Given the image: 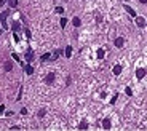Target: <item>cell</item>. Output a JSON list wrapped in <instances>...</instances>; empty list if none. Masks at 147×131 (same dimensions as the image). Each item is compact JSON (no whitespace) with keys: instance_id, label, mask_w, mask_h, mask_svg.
<instances>
[{"instance_id":"cell-22","label":"cell","mask_w":147,"mask_h":131,"mask_svg":"<svg viewBox=\"0 0 147 131\" xmlns=\"http://www.w3.org/2000/svg\"><path fill=\"white\" fill-rule=\"evenodd\" d=\"M56 13H59V14L64 13V8H62V6H56Z\"/></svg>"},{"instance_id":"cell-23","label":"cell","mask_w":147,"mask_h":131,"mask_svg":"<svg viewBox=\"0 0 147 131\" xmlns=\"http://www.w3.org/2000/svg\"><path fill=\"white\" fill-rule=\"evenodd\" d=\"M13 59H16V61H19V62H21V59H19V56H18L16 53H13Z\"/></svg>"},{"instance_id":"cell-24","label":"cell","mask_w":147,"mask_h":131,"mask_svg":"<svg viewBox=\"0 0 147 131\" xmlns=\"http://www.w3.org/2000/svg\"><path fill=\"white\" fill-rule=\"evenodd\" d=\"M43 115H45V109H42V110L39 112V117H43Z\"/></svg>"},{"instance_id":"cell-14","label":"cell","mask_w":147,"mask_h":131,"mask_svg":"<svg viewBox=\"0 0 147 131\" xmlns=\"http://www.w3.org/2000/svg\"><path fill=\"white\" fill-rule=\"evenodd\" d=\"M11 69H13V64H11L10 61H8V62H5V70H6V72H10Z\"/></svg>"},{"instance_id":"cell-8","label":"cell","mask_w":147,"mask_h":131,"mask_svg":"<svg viewBox=\"0 0 147 131\" xmlns=\"http://www.w3.org/2000/svg\"><path fill=\"white\" fill-rule=\"evenodd\" d=\"M122 74V66H114V75H120Z\"/></svg>"},{"instance_id":"cell-20","label":"cell","mask_w":147,"mask_h":131,"mask_svg":"<svg viewBox=\"0 0 147 131\" xmlns=\"http://www.w3.org/2000/svg\"><path fill=\"white\" fill-rule=\"evenodd\" d=\"M16 5H18V0H10V6L11 8H14Z\"/></svg>"},{"instance_id":"cell-18","label":"cell","mask_w":147,"mask_h":131,"mask_svg":"<svg viewBox=\"0 0 147 131\" xmlns=\"http://www.w3.org/2000/svg\"><path fill=\"white\" fill-rule=\"evenodd\" d=\"M59 24H61V27H64V26H66V24H67V19H66V18H61V21H59Z\"/></svg>"},{"instance_id":"cell-15","label":"cell","mask_w":147,"mask_h":131,"mask_svg":"<svg viewBox=\"0 0 147 131\" xmlns=\"http://www.w3.org/2000/svg\"><path fill=\"white\" fill-rule=\"evenodd\" d=\"M78 128H80V129H86V128H88V123H86V121L83 120V121H82V123L78 125Z\"/></svg>"},{"instance_id":"cell-4","label":"cell","mask_w":147,"mask_h":131,"mask_svg":"<svg viewBox=\"0 0 147 131\" xmlns=\"http://www.w3.org/2000/svg\"><path fill=\"white\" fill-rule=\"evenodd\" d=\"M136 24H137V27H144V26H145V21H144V18H142V16L136 18Z\"/></svg>"},{"instance_id":"cell-10","label":"cell","mask_w":147,"mask_h":131,"mask_svg":"<svg viewBox=\"0 0 147 131\" xmlns=\"http://www.w3.org/2000/svg\"><path fill=\"white\" fill-rule=\"evenodd\" d=\"M102 126H104V129H110V120H109V118H104Z\"/></svg>"},{"instance_id":"cell-21","label":"cell","mask_w":147,"mask_h":131,"mask_svg":"<svg viewBox=\"0 0 147 131\" xmlns=\"http://www.w3.org/2000/svg\"><path fill=\"white\" fill-rule=\"evenodd\" d=\"M125 93H126V94H128V96H131V94H133V91H131V88H130V86H126Z\"/></svg>"},{"instance_id":"cell-5","label":"cell","mask_w":147,"mask_h":131,"mask_svg":"<svg viewBox=\"0 0 147 131\" xmlns=\"http://www.w3.org/2000/svg\"><path fill=\"white\" fill-rule=\"evenodd\" d=\"M24 70H26V74H27V75H32V74H34V67H32L31 64L24 66Z\"/></svg>"},{"instance_id":"cell-7","label":"cell","mask_w":147,"mask_h":131,"mask_svg":"<svg viewBox=\"0 0 147 131\" xmlns=\"http://www.w3.org/2000/svg\"><path fill=\"white\" fill-rule=\"evenodd\" d=\"M144 75H145V69H137L136 70V77L137 78H142Z\"/></svg>"},{"instance_id":"cell-3","label":"cell","mask_w":147,"mask_h":131,"mask_svg":"<svg viewBox=\"0 0 147 131\" xmlns=\"http://www.w3.org/2000/svg\"><path fill=\"white\" fill-rule=\"evenodd\" d=\"M26 61H27V62L34 61V53H32V50H27V51H26Z\"/></svg>"},{"instance_id":"cell-26","label":"cell","mask_w":147,"mask_h":131,"mask_svg":"<svg viewBox=\"0 0 147 131\" xmlns=\"http://www.w3.org/2000/svg\"><path fill=\"white\" fill-rule=\"evenodd\" d=\"M139 2H141V3H147V0H139Z\"/></svg>"},{"instance_id":"cell-11","label":"cell","mask_w":147,"mask_h":131,"mask_svg":"<svg viewBox=\"0 0 147 131\" xmlns=\"http://www.w3.org/2000/svg\"><path fill=\"white\" fill-rule=\"evenodd\" d=\"M125 10H126V11H128V13H130V14H131V16H136V11H134V10H133V8H131V6H126V5H125Z\"/></svg>"},{"instance_id":"cell-6","label":"cell","mask_w":147,"mask_h":131,"mask_svg":"<svg viewBox=\"0 0 147 131\" xmlns=\"http://www.w3.org/2000/svg\"><path fill=\"white\" fill-rule=\"evenodd\" d=\"M45 82H47L48 85H51V83L54 82V74H53V72H51V74H48V75H47V78H45Z\"/></svg>"},{"instance_id":"cell-9","label":"cell","mask_w":147,"mask_h":131,"mask_svg":"<svg viewBox=\"0 0 147 131\" xmlns=\"http://www.w3.org/2000/svg\"><path fill=\"white\" fill-rule=\"evenodd\" d=\"M59 56H61V50H56V51L53 53V56H51V61H56Z\"/></svg>"},{"instance_id":"cell-19","label":"cell","mask_w":147,"mask_h":131,"mask_svg":"<svg viewBox=\"0 0 147 131\" xmlns=\"http://www.w3.org/2000/svg\"><path fill=\"white\" fill-rule=\"evenodd\" d=\"M13 31H19V23H13Z\"/></svg>"},{"instance_id":"cell-17","label":"cell","mask_w":147,"mask_h":131,"mask_svg":"<svg viewBox=\"0 0 147 131\" xmlns=\"http://www.w3.org/2000/svg\"><path fill=\"white\" fill-rule=\"evenodd\" d=\"M98 58H99V59L104 58V50H98Z\"/></svg>"},{"instance_id":"cell-2","label":"cell","mask_w":147,"mask_h":131,"mask_svg":"<svg viewBox=\"0 0 147 131\" xmlns=\"http://www.w3.org/2000/svg\"><path fill=\"white\" fill-rule=\"evenodd\" d=\"M123 45H125V39H123V37H118V39H115V46H117V48H122Z\"/></svg>"},{"instance_id":"cell-1","label":"cell","mask_w":147,"mask_h":131,"mask_svg":"<svg viewBox=\"0 0 147 131\" xmlns=\"http://www.w3.org/2000/svg\"><path fill=\"white\" fill-rule=\"evenodd\" d=\"M6 16H8V11H3V13H0V21H2V26H3V29H8V24H6Z\"/></svg>"},{"instance_id":"cell-13","label":"cell","mask_w":147,"mask_h":131,"mask_svg":"<svg viewBox=\"0 0 147 131\" xmlns=\"http://www.w3.org/2000/svg\"><path fill=\"white\" fill-rule=\"evenodd\" d=\"M72 56V46H66V58H70Z\"/></svg>"},{"instance_id":"cell-16","label":"cell","mask_w":147,"mask_h":131,"mask_svg":"<svg viewBox=\"0 0 147 131\" xmlns=\"http://www.w3.org/2000/svg\"><path fill=\"white\" fill-rule=\"evenodd\" d=\"M48 59H51V56H50V53H45V54L42 56V61L45 62V61H48Z\"/></svg>"},{"instance_id":"cell-12","label":"cell","mask_w":147,"mask_h":131,"mask_svg":"<svg viewBox=\"0 0 147 131\" xmlns=\"http://www.w3.org/2000/svg\"><path fill=\"white\" fill-rule=\"evenodd\" d=\"M72 24H74V26H75V27H78V26L82 24V21H80V18H74V19H72Z\"/></svg>"},{"instance_id":"cell-25","label":"cell","mask_w":147,"mask_h":131,"mask_svg":"<svg viewBox=\"0 0 147 131\" xmlns=\"http://www.w3.org/2000/svg\"><path fill=\"white\" fill-rule=\"evenodd\" d=\"M3 110H5V106H0V114H2Z\"/></svg>"}]
</instances>
